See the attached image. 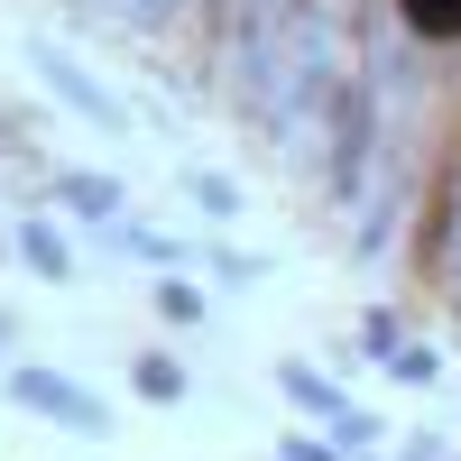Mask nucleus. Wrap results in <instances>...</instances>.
<instances>
[{"label": "nucleus", "instance_id": "2eb2a0df", "mask_svg": "<svg viewBox=\"0 0 461 461\" xmlns=\"http://www.w3.org/2000/svg\"><path fill=\"white\" fill-rule=\"evenodd\" d=\"M0 148H10V130H0Z\"/></svg>", "mask_w": 461, "mask_h": 461}, {"label": "nucleus", "instance_id": "20e7f679", "mask_svg": "<svg viewBox=\"0 0 461 461\" xmlns=\"http://www.w3.org/2000/svg\"><path fill=\"white\" fill-rule=\"evenodd\" d=\"M19 249H28V267H37L47 286H74V249H65L56 221H19Z\"/></svg>", "mask_w": 461, "mask_h": 461}, {"label": "nucleus", "instance_id": "6e6552de", "mask_svg": "<svg viewBox=\"0 0 461 461\" xmlns=\"http://www.w3.org/2000/svg\"><path fill=\"white\" fill-rule=\"evenodd\" d=\"M406 19L425 37H461V0H406Z\"/></svg>", "mask_w": 461, "mask_h": 461}, {"label": "nucleus", "instance_id": "f03ea898", "mask_svg": "<svg viewBox=\"0 0 461 461\" xmlns=\"http://www.w3.org/2000/svg\"><path fill=\"white\" fill-rule=\"evenodd\" d=\"M28 65H37V84H47V93H56L65 111H84L93 130H121V102H111V93H102L93 74H84V65L65 56V47H28Z\"/></svg>", "mask_w": 461, "mask_h": 461}, {"label": "nucleus", "instance_id": "39448f33", "mask_svg": "<svg viewBox=\"0 0 461 461\" xmlns=\"http://www.w3.org/2000/svg\"><path fill=\"white\" fill-rule=\"evenodd\" d=\"M185 194L203 203V221H240V212H249V203H240V185H230V176H212V167H194V176H185Z\"/></svg>", "mask_w": 461, "mask_h": 461}, {"label": "nucleus", "instance_id": "7ed1b4c3", "mask_svg": "<svg viewBox=\"0 0 461 461\" xmlns=\"http://www.w3.org/2000/svg\"><path fill=\"white\" fill-rule=\"evenodd\" d=\"M56 203L111 230V221H121V203H130V194H121V176H84V167H65V176H56Z\"/></svg>", "mask_w": 461, "mask_h": 461}, {"label": "nucleus", "instance_id": "f257e3e1", "mask_svg": "<svg viewBox=\"0 0 461 461\" xmlns=\"http://www.w3.org/2000/svg\"><path fill=\"white\" fill-rule=\"evenodd\" d=\"M10 397L28 415H47V425H65V434H111V406L93 388H74L65 369H10Z\"/></svg>", "mask_w": 461, "mask_h": 461}, {"label": "nucleus", "instance_id": "423d86ee", "mask_svg": "<svg viewBox=\"0 0 461 461\" xmlns=\"http://www.w3.org/2000/svg\"><path fill=\"white\" fill-rule=\"evenodd\" d=\"M130 388H139L148 406H176V397H185V360H167V351H148V360L130 369Z\"/></svg>", "mask_w": 461, "mask_h": 461}, {"label": "nucleus", "instance_id": "1a4fd4ad", "mask_svg": "<svg viewBox=\"0 0 461 461\" xmlns=\"http://www.w3.org/2000/svg\"><path fill=\"white\" fill-rule=\"evenodd\" d=\"M323 425H332V443H351V452H360V443H378V415H360V406H332Z\"/></svg>", "mask_w": 461, "mask_h": 461}, {"label": "nucleus", "instance_id": "f8f14e48", "mask_svg": "<svg viewBox=\"0 0 461 461\" xmlns=\"http://www.w3.org/2000/svg\"><path fill=\"white\" fill-rule=\"evenodd\" d=\"M443 267H452V304H461V221H452V258Z\"/></svg>", "mask_w": 461, "mask_h": 461}, {"label": "nucleus", "instance_id": "0eeeda50", "mask_svg": "<svg viewBox=\"0 0 461 461\" xmlns=\"http://www.w3.org/2000/svg\"><path fill=\"white\" fill-rule=\"evenodd\" d=\"M277 388H286V397H295L304 415H332V406H341V397H332V378H314L304 360H286V369H277Z\"/></svg>", "mask_w": 461, "mask_h": 461}, {"label": "nucleus", "instance_id": "9b49d317", "mask_svg": "<svg viewBox=\"0 0 461 461\" xmlns=\"http://www.w3.org/2000/svg\"><path fill=\"white\" fill-rule=\"evenodd\" d=\"M388 369L406 378V388H434V369H443V360H434V351H388Z\"/></svg>", "mask_w": 461, "mask_h": 461}, {"label": "nucleus", "instance_id": "ddd939ff", "mask_svg": "<svg viewBox=\"0 0 461 461\" xmlns=\"http://www.w3.org/2000/svg\"><path fill=\"white\" fill-rule=\"evenodd\" d=\"M406 461H452V452L443 443H406Z\"/></svg>", "mask_w": 461, "mask_h": 461}, {"label": "nucleus", "instance_id": "dca6fc26", "mask_svg": "<svg viewBox=\"0 0 461 461\" xmlns=\"http://www.w3.org/2000/svg\"><path fill=\"white\" fill-rule=\"evenodd\" d=\"M351 461H360V452H351Z\"/></svg>", "mask_w": 461, "mask_h": 461}, {"label": "nucleus", "instance_id": "4468645a", "mask_svg": "<svg viewBox=\"0 0 461 461\" xmlns=\"http://www.w3.org/2000/svg\"><path fill=\"white\" fill-rule=\"evenodd\" d=\"M0 341H10V314H0Z\"/></svg>", "mask_w": 461, "mask_h": 461}, {"label": "nucleus", "instance_id": "9d476101", "mask_svg": "<svg viewBox=\"0 0 461 461\" xmlns=\"http://www.w3.org/2000/svg\"><path fill=\"white\" fill-rule=\"evenodd\" d=\"M158 314H167V323H203V295L185 286V277H167V286H158Z\"/></svg>", "mask_w": 461, "mask_h": 461}]
</instances>
